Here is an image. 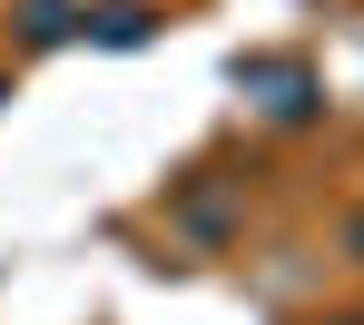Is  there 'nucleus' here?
I'll return each instance as SVG.
<instances>
[{"label": "nucleus", "instance_id": "1", "mask_svg": "<svg viewBox=\"0 0 364 325\" xmlns=\"http://www.w3.org/2000/svg\"><path fill=\"white\" fill-rule=\"evenodd\" d=\"M237 89L276 119V129H305L315 109H325V89H315V69L305 60H276V50H256V60H237Z\"/></svg>", "mask_w": 364, "mask_h": 325}, {"label": "nucleus", "instance_id": "2", "mask_svg": "<svg viewBox=\"0 0 364 325\" xmlns=\"http://www.w3.org/2000/svg\"><path fill=\"white\" fill-rule=\"evenodd\" d=\"M79 40H99V50H148V40H158V10H148V0H109V10H79Z\"/></svg>", "mask_w": 364, "mask_h": 325}, {"label": "nucleus", "instance_id": "3", "mask_svg": "<svg viewBox=\"0 0 364 325\" xmlns=\"http://www.w3.org/2000/svg\"><path fill=\"white\" fill-rule=\"evenodd\" d=\"M10 30H20V50H69L79 40V0H20Z\"/></svg>", "mask_w": 364, "mask_h": 325}, {"label": "nucleus", "instance_id": "4", "mask_svg": "<svg viewBox=\"0 0 364 325\" xmlns=\"http://www.w3.org/2000/svg\"><path fill=\"white\" fill-rule=\"evenodd\" d=\"M168 217H178L197 247H227V227H237V197H227V188H187L178 207H168Z\"/></svg>", "mask_w": 364, "mask_h": 325}, {"label": "nucleus", "instance_id": "5", "mask_svg": "<svg viewBox=\"0 0 364 325\" xmlns=\"http://www.w3.org/2000/svg\"><path fill=\"white\" fill-rule=\"evenodd\" d=\"M0 99H10V69H0Z\"/></svg>", "mask_w": 364, "mask_h": 325}, {"label": "nucleus", "instance_id": "6", "mask_svg": "<svg viewBox=\"0 0 364 325\" xmlns=\"http://www.w3.org/2000/svg\"><path fill=\"white\" fill-rule=\"evenodd\" d=\"M335 325H364V316H335Z\"/></svg>", "mask_w": 364, "mask_h": 325}]
</instances>
